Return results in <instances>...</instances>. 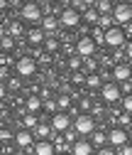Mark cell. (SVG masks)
Segmentation results:
<instances>
[{"instance_id": "cell-1", "label": "cell", "mask_w": 132, "mask_h": 155, "mask_svg": "<svg viewBox=\"0 0 132 155\" xmlns=\"http://www.w3.org/2000/svg\"><path fill=\"white\" fill-rule=\"evenodd\" d=\"M73 130L78 133V138H83V135H93V130H96V121H93V116L78 113L76 118H73Z\"/></svg>"}, {"instance_id": "cell-2", "label": "cell", "mask_w": 132, "mask_h": 155, "mask_svg": "<svg viewBox=\"0 0 132 155\" xmlns=\"http://www.w3.org/2000/svg\"><path fill=\"white\" fill-rule=\"evenodd\" d=\"M20 17L27 20V22H42V17H44L42 5H39V3H25V5L20 8Z\"/></svg>"}, {"instance_id": "cell-3", "label": "cell", "mask_w": 132, "mask_h": 155, "mask_svg": "<svg viewBox=\"0 0 132 155\" xmlns=\"http://www.w3.org/2000/svg\"><path fill=\"white\" fill-rule=\"evenodd\" d=\"M71 128H73V121H71L69 113L56 111V113L51 116V130H56V133H66V130H71Z\"/></svg>"}, {"instance_id": "cell-4", "label": "cell", "mask_w": 132, "mask_h": 155, "mask_svg": "<svg viewBox=\"0 0 132 155\" xmlns=\"http://www.w3.org/2000/svg\"><path fill=\"white\" fill-rule=\"evenodd\" d=\"M100 96H103V101H108V104H115V101H120V99H122L120 84H115V81H108V84H103V86H100Z\"/></svg>"}, {"instance_id": "cell-5", "label": "cell", "mask_w": 132, "mask_h": 155, "mask_svg": "<svg viewBox=\"0 0 132 155\" xmlns=\"http://www.w3.org/2000/svg\"><path fill=\"white\" fill-rule=\"evenodd\" d=\"M108 143L115 148V150H120L122 145H127V143H130V133H127L125 128H120V126H118V128H112V130L108 133Z\"/></svg>"}, {"instance_id": "cell-6", "label": "cell", "mask_w": 132, "mask_h": 155, "mask_svg": "<svg viewBox=\"0 0 132 155\" xmlns=\"http://www.w3.org/2000/svg\"><path fill=\"white\" fill-rule=\"evenodd\" d=\"M76 54L81 57V59H91V57L96 54V42H93V37H78Z\"/></svg>"}, {"instance_id": "cell-7", "label": "cell", "mask_w": 132, "mask_h": 155, "mask_svg": "<svg viewBox=\"0 0 132 155\" xmlns=\"http://www.w3.org/2000/svg\"><path fill=\"white\" fill-rule=\"evenodd\" d=\"M112 20L118 22V27L132 22V5H127V3H118L115 10H112Z\"/></svg>"}, {"instance_id": "cell-8", "label": "cell", "mask_w": 132, "mask_h": 155, "mask_svg": "<svg viewBox=\"0 0 132 155\" xmlns=\"http://www.w3.org/2000/svg\"><path fill=\"white\" fill-rule=\"evenodd\" d=\"M81 22V12H76L73 8H61V12H59V25H64V27H76Z\"/></svg>"}, {"instance_id": "cell-9", "label": "cell", "mask_w": 132, "mask_h": 155, "mask_svg": "<svg viewBox=\"0 0 132 155\" xmlns=\"http://www.w3.org/2000/svg\"><path fill=\"white\" fill-rule=\"evenodd\" d=\"M15 71L20 76H32L37 71V62L32 59V57H20V59L15 62Z\"/></svg>"}, {"instance_id": "cell-10", "label": "cell", "mask_w": 132, "mask_h": 155, "mask_svg": "<svg viewBox=\"0 0 132 155\" xmlns=\"http://www.w3.org/2000/svg\"><path fill=\"white\" fill-rule=\"evenodd\" d=\"M105 45L108 47H122L125 45V30L122 27H110L108 32H105Z\"/></svg>"}, {"instance_id": "cell-11", "label": "cell", "mask_w": 132, "mask_h": 155, "mask_svg": "<svg viewBox=\"0 0 132 155\" xmlns=\"http://www.w3.org/2000/svg\"><path fill=\"white\" fill-rule=\"evenodd\" d=\"M61 25H59V15H44L42 17V30H44V35H54L56 30H59Z\"/></svg>"}, {"instance_id": "cell-12", "label": "cell", "mask_w": 132, "mask_h": 155, "mask_svg": "<svg viewBox=\"0 0 132 155\" xmlns=\"http://www.w3.org/2000/svg\"><path fill=\"white\" fill-rule=\"evenodd\" d=\"M112 76H115V84H127L132 79V69L127 64H115V69H112Z\"/></svg>"}, {"instance_id": "cell-13", "label": "cell", "mask_w": 132, "mask_h": 155, "mask_svg": "<svg viewBox=\"0 0 132 155\" xmlns=\"http://www.w3.org/2000/svg\"><path fill=\"white\" fill-rule=\"evenodd\" d=\"M15 143H17L20 150H25V148H29V145L34 143V135H32L29 130H17V133H15Z\"/></svg>"}, {"instance_id": "cell-14", "label": "cell", "mask_w": 132, "mask_h": 155, "mask_svg": "<svg viewBox=\"0 0 132 155\" xmlns=\"http://www.w3.org/2000/svg\"><path fill=\"white\" fill-rule=\"evenodd\" d=\"M71 153H73V155H93V145H91L88 140H83V138H78L76 143L71 145Z\"/></svg>"}, {"instance_id": "cell-15", "label": "cell", "mask_w": 132, "mask_h": 155, "mask_svg": "<svg viewBox=\"0 0 132 155\" xmlns=\"http://www.w3.org/2000/svg\"><path fill=\"white\" fill-rule=\"evenodd\" d=\"M34 155H56L54 143H49V140H39V143L34 145Z\"/></svg>"}, {"instance_id": "cell-16", "label": "cell", "mask_w": 132, "mask_h": 155, "mask_svg": "<svg viewBox=\"0 0 132 155\" xmlns=\"http://www.w3.org/2000/svg\"><path fill=\"white\" fill-rule=\"evenodd\" d=\"M27 40H29L32 45H42V42L47 40V35H44V30H42V27H34V30H29V32H27Z\"/></svg>"}, {"instance_id": "cell-17", "label": "cell", "mask_w": 132, "mask_h": 155, "mask_svg": "<svg viewBox=\"0 0 132 155\" xmlns=\"http://www.w3.org/2000/svg\"><path fill=\"white\" fill-rule=\"evenodd\" d=\"M25 106H27L29 113H37V111H42V108H44V101L39 99V96H29V99L25 101Z\"/></svg>"}, {"instance_id": "cell-18", "label": "cell", "mask_w": 132, "mask_h": 155, "mask_svg": "<svg viewBox=\"0 0 132 155\" xmlns=\"http://www.w3.org/2000/svg\"><path fill=\"white\" fill-rule=\"evenodd\" d=\"M93 8L98 10V15H112V10H115V5H112L110 0H96Z\"/></svg>"}, {"instance_id": "cell-19", "label": "cell", "mask_w": 132, "mask_h": 155, "mask_svg": "<svg viewBox=\"0 0 132 155\" xmlns=\"http://www.w3.org/2000/svg\"><path fill=\"white\" fill-rule=\"evenodd\" d=\"M34 135H37L39 140H47L49 135H51V123H39V126L34 128Z\"/></svg>"}, {"instance_id": "cell-20", "label": "cell", "mask_w": 132, "mask_h": 155, "mask_svg": "<svg viewBox=\"0 0 132 155\" xmlns=\"http://www.w3.org/2000/svg\"><path fill=\"white\" fill-rule=\"evenodd\" d=\"M91 138H93V140H91V145H98V150H100V148L108 143V133H103V130H93Z\"/></svg>"}, {"instance_id": "cell-21", "label": "cell", "mask_w": 132, "mask_h": 155, "mask_svg": "<svg viewBox=\"0 0 132 155\" xmlns=\"http://www.w3.org/2000/svg\"><path fill=\"white\" fill-rule=\"evenodd\" d=\"M81 20H86V22H91V25H98L100 15H98V10H96V8H88V10L81 15Z\"/></svg>"}, {"instance_id": "cell-22", "label": "cell", "mask_w": 132, "mask_h": 155, "mask_svg": "<svg viewBox=\"0 0 132 155\" xmlns=\"http://www.w3.org/2000/svg\"><path fill=\"white\" fill-rule=\"evenodd\" d=\"M69 8H73L76 12H81V15H83V12L91 8V3H86V0H71V5H69Z\"/></svg>"}, {"instance_id": "cell-23", "label": "cell", "mask_w": 132, "mask_h": 155, "mask_svg": "<svg viewBox=\"0 0 132 155\" xmlns=\"http://www.w3.org/2000/svg\"><path fill=\"white\" fill-rule=\"evenodd\" d=\"M71 106V96H66V94H61L59 96V99H56V108H59V111H64L66 113V108Z\"/></svg>"}, {"instance_id": "cell-24", "label": "cell", "mask_w": 132, "mask_h": 155, "mask_svg": "<svg viewBox=\"0 0 132 155\" xmlns=\"http://www.w3.org/2000/svg\"><path fill=\"white\" fill-rule=\"evenodd\" d=\"M22 123H25V128H37V126H39V121H37V116H34V113H25Z\"/></svg>"}, {"instance_id": "cell-25", "label": "cell", "mask_w": 132, "mask_h": 155, "mask_svg": "<svg viewBox=\"0 0 132 155\" xmlns=\"http://www.w3.org/2000/svg\"><path fill=\"white\" fill-rule=\"evenodd\" d=\"M96 27H105V32L112 27V15H100V20H98V25Z\"/></svg>"}, {"instance_id": "cell-26", "label": "cell", "mask_w": 132, "mask_h": 155, "mask_svg": "<svg viewBox=\"0 0 132 155\" xmlns=\"http://www.w3.org/2000/svg\"><path fill=\"white\" fill-rule=\"evenodd\" d=\"M86 86H91V89H100V76H98V74L86 76Z\"/></svg>"}, {"instance_id": "cell-27", "label": "cell", "mask_w": 132, "mask_h": 155, "mask_svg": "<svg viewBox=\"0 0 132 155\" xmlns=\"http://www.w3.org/2000/svg\"><path fill=\"white\" fill-rule=\"evenodd\" d=\"M20 32H22V25H20V22H10V25H8V35L12 37V40H15Z\"/></svg>"}, {"instance_id": "cell-28", "label": "cell", "mask_w": 132, "mask_h": 155, "mask_svg": "<svg viewBox=\"0 0 132 155\" xmlns=\"http://www.w3.org/2000/svg\"><path fill=\"white\" fill-rule=\"evenodd\" d=\"M69 67H71L73 71H78V69L83 67V59H81V57H78V54H73V57H71V59H69Z\"/></svg>"}, {"instance_id": "cell-29", "label": "cell", "mask_w": 132, "mask_h": 155, "mask_svg": "<svg viewBox=\"0 0 132 155\" xmlns=\"http://www.w3.org/2000/svg\"><path fill=\"white\" fill-rule=\"evenodd\" d=\"M93 42H96V45H103V42H105V30H100V27L93 30Z\"/></svg>"}, {"instance_id": "cell-30", "label": "cell", "mask_w": 132, "mask_h": 155, "mask_svg": "<svg viewBox=\"0 0 132 155\" xmlns=\"http://www.w3.org/2000/svg\"><path fill=\"white\" fill-rule=\"evenodd\" d=\"M15 47V40H12V37L8 35V37H3V40H0V49H5V52H10Z\"/></svg>"}, {"instance_id": "cell-31", "label": "cell", "mask_w": 132, "mask_h": 155, "mask_svg": "<svg viewBox=\"0 0 132 155\" xmlns=\"http://www.w3.org/2000/svg\"><path fill=\"white\" fill-rule=\"evenodd\" d=\"M122 108H125V113H132V94L122 96Z\"/></svg>"}, {"instance_id": "cell-32", "label": "cell", "mask_w": 132, "mask_h": 155, "mask_svg": "<svg viewBox=\"0 0 132 155\" xmlns=\"http://www.w3.org/2000/svg\"><path fill=\"white\" fill-rule=\"evenodd\" d=\"M44 47H47L49 52H54V49H59V42H56L54 37H47V40H44Z\"/></svg>"}, {"instance_id": "cell-33", "label": "cell", "mask_w": 132, "mask_h": 155, "mask_svg": "<svg viewBox=\"0 0 132 155\" xmlns=\"http://www.w3.org/2000/svg\"><path fill=\"white\" fill-rule=\"evenodd\" d=\"M98 155H118V150H115V148H100Z\"/></svg>"}, {"instance_id": "cell-34", "label": "cell", "mask_w": 132, "mask_h": 155, "mask_svg": "<svg viewBox=\"0 0 132 155\" xmlns=\"http://www.w3.org/2000/svg\"><path fill=\"white\" fill-rule=\"evenodd\" d=\"M10 138H15V135H12L10 130H5V128L0 130V140H10Z\"/></svg>"}, {"instance_id": "cell-35", "label": "cell", "mask_w": 132, "mask_h": 155, "mask_svg": "<svg viewBox=\"0 0 132 155\" xmlns=\"http://www.w3.org/2000/svg\"><path fill=\"white\" fill-rule=\"evenodd\" d=\"M118 155H132V148H130V145H122V148L118 150Z\"/></svg>"}, {"instance_id": "cell-36", "label": "cell", "mask_w": 132, "mask_h": 155, "mask_svg": "<svg viewBox=\"0 0 132 155\" xmlns=\"http://www.w3.org/2000/svg\"><path fill=\"white\" fill-rule=\"evenodd\" d=\"M44 108L47 111H56V101H44Z\"/></svg>"}, {"instance_id": "cell-37", "label": "cell", "mask_w": 132, "mask_h": 155, "mask_svg": "<svg viewBox=\"0 0 132 155\" xmlns=\"http://www.w3.org/2000/svg\"><path fill=\"white\" fill-rule=\"evenodd\" d=\"M120 123H122V126L130 123V113H122V116H120Z\"/></svg>"}, {"instance_id": "cell-38", "label": "cell", "mask_w": 132, "mask_h": 155, "mask_svg": "<svg viewBox=\"0 0 132 155\" xmlns=\"http://www.w3.org/2000/svg\"><path fill=\"white\" fill-rule=\"evenodd\" d=\"M3 37H8V27H5L3 22H0V40H3Z\"/></svg>"}, {"instance_id": "cell-39", "label": "cell", "mask_w": 132, "mask_h": 155, "mask_svg": "<svg viewBox=\"0 0 132 155\" xmlns=\"http://www.w3.org/2000/svg\"><path fill=\"white\" fill-rule=\"evenodd\" d=\"M127 59H130V62H132V40H130V42H127Z\"/></svg>"}, {"instance_id": "cell-40", "label": "cell", "mask_w": 132, "mask_h": 155, "mask_svg": "<svg viewBox=\"0 0 132 155\" xmlns=\"http://www.w3.org/2000/svg\"><path fill=\"white\" fill-rule=\"evenodd\" d=\"M3 96H5V84L0 81V99H3Z\"/></svg>"}, {"instance_id": "cell-41", "label": "cell", "mask_w": 132, "mask_h": 155, "mask_svg": "<svg viewBox=\"0 0 132 155\" xmlns=\"http://www.w3.org/2000/svg\"><path fill=\"white\" fill-rule=\"evenodd\" d=\"M8 5H10V3H8V0H0V10H5Z\"/></svg>"}, {"instance_id": "cell-42", "label": "cell", "mask_w": 132, "mask_h": 155, "mask_svg": "<svg viewBox=\"0 0 132 155\" xmlns=\"http://www.w3.org/2000/svg\"><path fill=\"white\" fill-rule=\"evenodd\" d=\"M15 155H25V150H17V153H15Z\"/></svg>"}, {"instance_id": "cell-43", "label": "cell", "mask_w": 132, "mask_h": 155, "mask_svg": "<svg viewBox=\"0 0 132 155\" xmlns=\"http://www.w3.org/2000/svg\"><path fill=\"white\" fill-rule=\"evenodd\" d=\"M64 155H66V153H64Z\"/></svg>"}]
</instances>
